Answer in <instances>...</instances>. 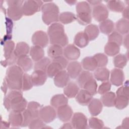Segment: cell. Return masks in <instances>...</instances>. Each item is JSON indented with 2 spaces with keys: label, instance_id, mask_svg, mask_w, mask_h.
I'll return each instance as SVG.
<instances>
[{
  "label": "cell",
  "instance_id": "6da1fadb",
  "mask_svg": "<svg viewBox=\"0 0 129 129\" xmlns=\"http://www.w3.org/2000/svg\"><path fill=\"white\" fill-rule=\"evenodd\" d=\"M27 101L21 91L12 90L4 99V105L8 111L22 112L27 106Z\"/></svg>",
  "mask_w": 129,
  "mask_h": 129
},
{
  "label": "cell",
  "instance_id": "7a4b0ae2",
  "mask_svg": "<svg viewBox=\"0 0 129 129\" xmlns=\"http://www.w3.org/2000/svg\"><path fill=\"white\" fill-rule=\"evenodd\" d=\"M23 70L18 66L13 65L7 70L5 80L11 90H22Z\"/></svg>",
  "mask_w": 129,
  "mask_h": 129
},
{
  "label": "cell",
  "instance_id": "3957f363",
  "mask_svg": "<svg viewBox=\"0 0 129 129\" xmlns=\"http://www.w3.org/2000/svg\"><path fill=\"white\" fill-rule=\"evenodd\" d=\"M47 35L51 44L63 47L68 44V38L64 33L63 26L60 23L51 24L47 29Z\"/></svg>",
  "mask_w": 129,
  "mask_h": 129
},
{
  "label": "cell",
  "instance_id": "277c9868",
  "mask_svg": "<svg viewBox=\"0 0 129 129\" xmlns=\"http://www.w3.org/2000/svg\"><path fill=\"white\" fill-rule=\"evenodd\" d=\"M41 10L42 12V20L45 24L48 25L59 21V8L54 3L43 4Z\"/></svg>",
  "mask_w": 129,
  "mask_h": 129
},
{
  "label": "cell",
  "instance_id": "5b68a950",
  "mask_svg": "<svg viewBox=\"0 0 129 129\" xmlns=\"http://www.w3.org/2000/svg\"><path fill=\"white\" fill-rule=\"evenodd\" d=\"M76 10L77 20L79 24L85 25L91 22V9L87 2L83 1L78 3L76 7Z\"/></svg>",
  "mask_w": 129,
  "mask_h": 129
},
{
  "label": "cell",
  "instance_id": "8992f818",
  "mask_svg": "<svg viewBox=\"0 0 129 129\" xmlns=\"http://www.w3.org/2000/svg\"><path fill=\"white\" fill-rule=\"evenodd\" d=\"M43 5L41 1H25L22 6L23 15L25 16H31L39 12Z\"/></svg>",
  "mask_w": 129,
  "mask_h": 129
},
{
  "label": "cell",
  "instance_id": "52a82bcc",
  "mask_svg": "<svg viewBox=\"0 0 129 129\" xmlns=\"http://www.w3.org/2000/svg\"><path fill=\"white\" fill-rule=\"evenodd\" d=\"M56 116V112L52 106L42 107L39 110V117L45 123H49L54 120Z\"/></svg>",
  "mask_w": 129,
  "mask_h": 129
},
{
  "label": "cell",
  "instance_id": "ba28073f",
  "mask_svg": "<svg viewBox=\"0 0 129 129\" xmlns=\"http://www.w3.org/2000/svg\"><path fill=\"white\" fill-rule=\"evenodd\" d=\"M71 123L74 128L86 129L89 128L87 117L81 112H76L74 114Z\"/></svg>",
  "mask_w": 129,
  "mask_h": 129
},
{
  "label": "cell",
  "instance_id": "9c48e42d",
  "mask_svg": "<svg viewBox=\"0 0 129 129\" xmlns=\"http://www.w3.org/2000/svg\"><path fill=\"white\" fill-rule=\"evenodd\" d=\"M32 42L34 45L42 48L46 47L49 42V37L47 33L42 30H38L34 32L32 36Z\"/></svg>",
  "mask_w": 129,
  "mask_h": 129
},
{
  "label": "cell",
  "instance_id": "30bf717a",
  "mask_svg": "<svg viewBox=\"0 0 129 129\" xmlns=\"http://www.w3.org/2000/svg\"><path fill=\"white\" fill-rule=\"evenodd\" d=\"M108 15V9L104 5L101 4L94 7L92 16L96 21L99 22H102L107 19Z\"/></svg>",
  "mask_w": 129,
  "mask_h": 129
},
{
  "label": "cell",
  "instance_id": "8fae6325",
  "mask_svg": "<svg viewBox=\"0 0 129 129\" xmlns=\"http://www.w3.org/2000/svg\"><path fill=\"white\" fill-rule=\"evenodd\" d=\"M64 56L69 60H75L79 58L80 55V51L74 44L67 45L63 50Z\"/></svg>",
  "mask_w": 129,
  "mask_h": 129
},
{
  "label": "cell",
  "instance_id": "7c38bea8",
  "mask_svg": "<svg viewBox=\"0 0 129 129\" xmlns=\"http://www.w3.org/2000/svg\"><path fill=\"white\" fill-rule=\"evenodd\" d=\"M30 76L32 84L35 86L43 85L45 83L47 78L46 73L39 70H34Z\"/></svg>",
  "mask_w": 129,
  "mask_h": 129
},
{
  "label": "cell",
  "instance_id": "4fadbf2b",
  "mask_svg": "<svg viewBox=\"0 0 129 129\" xmlns=\"http://www.w3.org/2000/svg\"><path fill=\"white\" fill-rule=\"evenodd\" d=\"M57 109V115L59 120L62 122H67L70 120L73 113L71 106L66 104Z\"/></svg>",
  "mask_w": 129,
  "mask_h": 129
},
{
  "label": "cell",
  "instance_id": "5bb4252c",
  "mask_svg": "<svg viewBox=\"0 0 129 129\" xmlns=\"http://www.w3.org/2000/svg\"><path fill=\"white\" fill-rule=\"evenodd\" d=\"M54 83L59 88L64 87L70 81V76L65 70H61L54 77Z\"/></svg>",
  "mask_w": 129,
  "mask_h": 129
},
{
  "label": "cell",
  "instance_id": "9a60e30c",
  "mask_svg": "<svg viewBox=\"0 0 129 129\" xmlns=\"http://www.w3.org/2000/svg\"><path fill=\"white\" fill-rule=\"evenodd\" d=\"M81 64L77 61H73L68 63L67 67V72L70 77L75 79L77 78L82 72Z\"/></svg>",
  "mask_w": 129,
  "mask_h": 129
},
{
  "label": "cell",
  "instance_id": "2e32d148",
  "mask_svg": "<svg viewBox=\"0 0 129 129\" xmlns=\"http://www.w3.org/2000/svg\"><path fill=\"white\" fill-rule=\"evenodd\" d=\"M124 80L123 72L119 69H114L111 70L110 74V82L115 86L122 85Z\"/></svg>",
  "mask_w": 129,
  "mask_h": 129
},
{
  "label": "cell",
  "instance_id": "e0dca14e",
  "mask_svg": "<svg viewBox=\"0 0 129 129\" xmlns=\"http://www.w3.org/2000/svg\"><path fill=\"white\" fill-rule=\"evenodd\" d=\"M22 6L18 5L9 7L7 10V15L8 17L14 21H18L20 20L23 15Z\"/></svg>",
  "mask_w": 129,
  "mask_h": 129
},
{
  "label": "cell",
  "instance_id": "ac0fdd59",
  "mask_svg": "<svg viewBox=\"0 0 129 129\" xmlns=\"http://www.w3.org/2000/svg\"><path fill=\"white\" fill-rule=\"evenodd\" d=\"M103 104L101 101L97 98H92L88 104V109L91 115H98L102 111Z\"/></svg>",
  "mask_w": 129,
  "mask_h": 129
},
{
  "label": "cell",
  "instance_id": "d6986e66",
  "mask_svg": "<svg viewBox=\"0 0 129 129\" xmlns=\"http://www.w3.org/2000/svg\"><path fill=\"white\" fill-rule=\"evenodd\" d=\"M9 121L13 127H18L22 126L23 121L22 112L11 111L9 115Z\"/></svg>",
  "mask_w": 129,
  "mask_h": 129
},
{
  "label": "cell",
  "instance_id": "ffe728a7",
  "mask_svg": "<svg viewBox=\"0 0 129 129\" xmlns=\"http://www.w3.org/2000/svg\"><path fill=\"white\" fill-rule=\"evenodd\" d=\"M92 95L84 89L79 90L76 96L77 102L82 105H88L92 99Z\"/></svg>",
  "mask_w": 129,
  "mask_h": 129
},
{
  "label": "cell",
  "instance_id": "44dd1931",
  "mask_svg": "<svg viewBox=\"0 0 129 129\" xmlns=\"http://www.w3.org/2000/svg\"><path fill=\"white\" fill-rule=\"evenodd\" d=\"M79 91V87L77 84L73 82H70L64 87L63 93L69 98L75 97Z\"/></svg>",
  "mask_w": 129,
  "mask_h": 129
},
{
  "label": "cell",
  "instance_id": "7402d4cb",
  "mask_svg": "<svg viewBox=\"0 0 129 129\" xmlns=\"http://www.w3.org/2000/svg\"><path fill=\"white\" fill-rule=\"evenodd\" d=\"M17 63L24 72L30 71L33 67V62L27 55L18 57Z\"/></svg>",
  "mask_w": 129,
  "mask_h": 129
},
{
  "label": "cell",
  "instance_id": "603a6c76",
  "mask_svg": "<svg viewBox=\"0 0 129 129\" xmlns=\"http://www.w3.org/2000/svg\"><path fill=\"white\" fill-rule=\"evenodd\" d=\"M68 99L63 94H56L52 96L50 100V104L54 108H57L59 107L68 104Z\"/></svg>",
  "mask_w": 129,
  "mask_h": 129
},
{
  "label": "cell",
  "instance_id": "cb8c5ba5",
  "mask_svg": "<svg viewBox=\"0 0 129 129\" xmlns=\"http://www.w3.org/2000/svg\"><path fill=\"white\" fill-rule=\"evenodd\" d=\"M93 75L94 78L97 80L104 82L108 80L110 75V72L107 68L101 67L95 70Z\"/></svg>",
  "mask_w": 129,
  "mask_h": 129
},
{
  "label": "cell",
  "instance_id": "d4e9b609",
  "mask_svg": "<svg viewBox=\"0 0 129 129\" xmlns=\"http://www.w3.org/2000/svg\"><path fill=\"white\" fill-rule=\"evenodd\" d=\"M89 42V40L84 32H79L75 36L74 44L80 48L86 47Z\"/></svg>",
  "mask_w": 129,
  "mask_h": 129
},
{
  "label": "cell",
  "instance_id": "484cf974",
  "mask_svg": "<svg viewBox=\"0 0 129 129\" xmlns=\"http://www.w3.org/2000/svg\"><path fill=\"white\" fill-rule=\"evenodd\" d=\"M82 67L88 71H93L97 67V62L93 56H87L84 58L81 62Z\"/></svg>",
  "mask_w": 129,
  "mask_h": 129
},
{
  "label": "cell",
  "instance_id": "4316f807",
  "mask_svg": "<svg viewBox=\"0 0 129 129\" xmlns=\"http://www.w3.org/2000/svg\"><path fill=\"white\" fill-rule=\"evenodd\" d=\"M99 27L101 33L105 35H108L112 33L114 30V24L111 20L106 19L100 23Z\"/></svg>",
  "mask_w": 129,
  "mask_h": 129
},
{
  "label": "cell",
  "instance_id": "83f0119b",
  "mask_svg": "<svg viewBox=\"0 0 129 129\" xmlns=\"http://www.w3.org/2000/svg\"><path fill=\"white\" fill-rule=\"evenodd\" d=\"M29 45L25 42H19L17 43L14 50L15 55L18 58L23 55H27L30 51Z\"/></svg>",
  "mask_w": 129,
  "mask_h": 129
},
{
  "label": "cell",
  "instance_id": "f1b7e54d",
  "mask_svg": "<svg viewBox=\"0 0 129 129\" xmlns=\"http://www.w3.org/2000/svg\"><path fill=\"white\" fill-rule=\"evenodd\" d=\"M29 53L32 60L36 62L43 58L44 55L43 49L40 46L36 45L31 47Z\"/></svg>",
  "mask_w": 129,
  "mask_h": 129
},
{
  "label": "cell",
  "instance_id": "f546056e",
  "mask_svg": "<svg viewBox=\"0 0 129 129\" xmlns=\"http://www.w3.org/2000/svg\"><path fill=\"white\" fill-rule=\"evenodd\" d=\"M84 32L87 35L89 41H92L98 36L99 30L97 25L95 24H90L85 28Z\"/></svg>",
  "mask_w": 129,
  "mask_h": 129
},
{
  "label": "cell",
  "instance_id": "4dcf8cb0",
  "mask_svg": "<svg viewBox=\"0 0 129 129\" xmlns=\"http://www.w3.org/2000/svg\"><path fill=\"white\" fill-rule=\"evenodd\" d=\"M115 94L112 92H107L101 97V101L103 105L106 107H112L114 106Z\"/></svg>",
  "mask_w": 129,
  "mask_h": 129
},
{
  "label": "cell",
  "instance_id": "1f68e13d",
  "mask_svg": "<svg viewBox=\"0 0 129 129\" xmlns=\"http://www.w3.org/2000/svg\"><path fill=\"white\" fill-rule=\"evenodd\" d=\"M116 29L120 34H126L128 32L129 21L128 20L123 18L119 19L115 24Z\"/></svg>",
  "mask_w": 129,
  "mask_h": 129
},
{
  "label": "cell",
  "instance_id": "d6a6232c",
  "mask_svg": "<svg viewBox=\"0 0 129 129\" xmlns=\"http://www.w3.org/2000/svg\"><path fill=\"white\" fill-rule=\"evenodd\" d=\"M119 51L120 46L112 42H108L104 47L105 53L110 56L117 55L119 52Z\"/></svg>",
  "mask_w": 129,
  "mask_h": 129
},
{
  "label": "cell",
  "instance_id": "836d02e7",
  "mask_svg": "<svg viewBox=\"0 0 129 129\" xmlns=\"http://www.w3.org/2000/svg\"><path fill=\"white\" fill-rule=\"evenodd\" d=\"M106 3L107 8L113 12L120 13L125 8L124 3L120 1H109Z\"/></svg>",
  "mask_w": 129,
  "mask_h": 129
},
{
  "label": "cell",
  "instance_id": "e575fe53",
  "mask_svg": "<svg viewBox=\"0 0 129 129\" xmlns=\"http://www.w3.org/2000/svg\"><path fill=\"white\" fill-rule=\"evenodd\" d=\"M62 70V68L58 63L52 61V62H50L47 68L46 74L47 77L52 78Z\"/></svg>",
  "mask_w": 129,
  "mask_h": 129
},
{
  "label": "cell",
  "instance_id": "d590c367",
  "mask_svg": "<svg viewBox=\"0 0 129 129\" xmlns=\"http://www.w3.org/2000/svg\"><path fill=\"white\" fill-rule=\"evenodd\" d=\"M47 54L48 56L52 59L56 57L62 55L63 54L62 46L56 44H51L47 49Z\"/></svg>",
  "mask_w": 129,
  "mask_h": 129
},
{
  "label": "cell",
  "instance_id": "8d00e7d4",
  "mask_svg": "<svg viewBox=\"0 0 129 129\" xmlns=\"http://www.w3.org/2000/svg\"><path fill=\"white\" fill-rule=\"evenodd\" d=\"M42 107L39 103L35 101L29 102L27 106V109L31 113L34 118H38L39 116V110Z\"/></svg>",
  "mask_w": 129,
  "mask_h": 129
},
{
  "label": "cell",
  "instance_id": "74e56055",
  "mask_svg": "<svg viewBox=\"0 0 129 129\" xmlns=\"http://www.w3.org/2000/svg\"><path fill=\"white\" fill-rule=\"evenodd\" d=\"M76 19V16L70 12H62L59 15V21L63 24L71 23Z\"/></svg>",
  "mask_w": 129,
  "mask_h": 129
},
{
  "label": "cell",
  "instance_id": "f35d334b",
  "mask_svg": "<svg viewBox=\"0 0 129 129\" xmlns=\"http://www.w3.org/2000/svg\"><path fill=\"white\" fill-rule=\"evenodd\" d=\"M83 88L93 96L97 92V83L93 78L85 83Z\"/></svg>",
  "mask_w": 129,
  "mask_h": 129
},
{
  "label": "cell",
  "instance_id": "ab89813d",
  "mask_svg": "<svg viewBox=\"0 0 129 129\" xmlns=\"http://www.w3.org/2000/svg\"><path fill=\"white\" fill-rule=\"evenodd\" d=\"M128 58L125 54H119L113 58V64L115 67L118 69L123 68L127 63Z\"/></svg>",
  "mask_w": 129,
  "mask_h": 129
},
{
  "label": "cell",
  "instance_id": "60d3db41",
  "mask_svg": "<svg viewBox=\"0 0 129 129\" xmlns=\"http://www.w3.org/2000/svg\"><path fill=\"white\" fill-rule=\"evenodd\" d=\"M15 43L12 40L6 41L4 45V56L6 59L10 57L14 53L15 50Z\"/></svg>",
  "mask_w": 129,
  "mask_h": 129
},
{
  "label": "cell",
  "instance_id": "b9f144b4",
  "mask_svg": "<svg viewBox=\"0 0 129 129\" xmlns=\"http://www.w3.org/2000/svg\"><path fill=\"white\" fill-rule=\"evenodd\" d=\"M93 78L92 74L88 71H83L78 77V83L81 88L83 87L85 83L89 80Z\"/></svg>",
  "mask_w": 129,
  "mask_h": 129
},
{
  "label": "cell",
  "instance_id": "7bdbcfd3",
  "mask_svg": "<svg viewBox=\"0 0 129 129\" xmlns=\"http://www.w3.org/2000/svg\"><path fill=\"white\" fill-rule=\"evenodd\" d=\"M51 60L50 58L47 57H44L35 62L34 64V70H39L46 73L47 68Z\"/></svg>",
  "mask_w": 129,
  "mask_h": 129
},
{
  "label": "cell",
  "instance_id": "ee69618b",
  "mask_svg": "<svg viewBox=\"0 0 129 129\" xmlns=\"http://www.w3.org/2000/svg\"><path fill=\"white\" fill-rule=\"evenodd\" d=\"M128 104V97L124 96H117L115 97L114 106L118 109H123Z\"/></svg>",
  "mask_w": 129,
  "mask_h": 129
},
{
  "label": "cell",
  "instance_id": "f6af8a7d",
  "mask_svg": "<svg viewBox=\"0 0 129 129\" xmlns=\"http://www.w3.org/2000/svg\"><path fill=\"white\" fill-rule=\"evenodd\" d=\"M93 57L97 62V67L99 68L104 67L107 64L108 58L105 54L101 53H96L93 56Z\"/></svg>",
  "mask_w": 129,
  "mask_h": 129
},
{
  "label": "cell",
  "instance_id": "bcb514c9",
  "mask_svg": "<svg viewBox=\"0 0 129 129\" xmlns=\"http://www.w3.org/2000/svg\"><path fill=\"white\" fill-rule=\"evenodd\" d=\"M33 86L31 76L27 73H24L23 77L22 90L25 91L30 90Z\"/></svg>",
  "mask_w": 129,
  "mask_h": 129
},
{
  "label": "cell",
  "instance_id": "7dc6e473",
  "mask_svg": "<svg viewBox=\"0 0 129 129\" xmlns=\"http://www.w3.org/2000/svg\"><path fill=\"white\" fill-rule=\"evenodd\" d=\"M104 123L103 121L98 118L92 117L89 119V127L94 129L103 128Z\"/></svg>",
  "mask_w": 129,
  "mask_h": 129
},
{
  "label": "cell",
  "instance_id": "c3c4849f",
  "mask_svg": "<svg viewBox=\"0 0 129 129\" xmlns=\"http://www.w3.org/2000/svg\"><path fill=\"white\" fill-rule=\"evenodd\" d=\"M108 42H112L120 46L122 44L123 38L122 35L118 32L114 31L110 33L108 37Z\"/></svg>",
  "mask_w": 129,
  "mask_h": 129
},
{
  "label": "cell",
  "instance_id": "681fc988",
  "mask_svg": "<svg viewBox=\"0 0 129 129\" xmlns=\"http://www.w3.org/2000/svg\"><path fill=\"white\" fill-rule=\"evenodd\" d=\"M45 126L44 122L39 117L34 118L29 125V128L30 129L44 128Z\"/></svg>",
  "mask_w": 129,
  "mask_h": 129
},
{
  "label": "cell",
  "instance_id": "f907efd6",
  "mask_svg": "<svg viewBox=\"0 0 129 129\" xmlns=\"http://www.w3.org/2000/svg\"><path fill=\"white\" fill-rule=\"evenodd\" d=\"M23 117V121L22 126V127H26L29 126L30 122L34 119L31 113L26 109L24 111L22 112Z\"/></svg>",
  "mask_w": 129,
  "mask_h": 129
},
{
  "label": "cell",
  "instance_id": "816d5d0a",
  "mask_svg": "<svg viewBox=\"0 0 129 129\" xmlns=\"http://www.w3.org/2000/svg\"><path fill=\"white\" fill-rule=\"evenodd\" d=\"M111 85L110 82L108 81H104L99 86L98 89V93L100 94L103 95L109 91L111 89Z\"/></svg>",
  "mask_w": 129,
  "mask_h": 129
},
{
  "label": "cell",
  "instance_id": "f5cc1de1",
  "mask_svg": "<svg viewBox=\"0 0 129 129\" xmlns=\"http://www.w3.org/2000/svg\"><path fill=\"white\" fill-rule=\"evenodd\" d=\"M117 96H124L128 97V80L126 81V84H124L123 86L119 88L116 91Z\"/></svg>",
  "mask_w": 129,
  "mask_h": 129
},
{
  "label": "cell",
  "instance_id": "db71d44e",
  "mask_svg": "<svg viewBox=\"0 0 129 129\" xmlns=\"http://www.w3.org/2000/svg\"><path fill=\"white\" fill-rule=\"evenodd\" d=\"M18 57L15 55V53H14L10 57L6 59L5 60L2 61L1 63L2 65L4 67H7L8 66H11L14 64L16 62H17Z\"/></svg>",
  "mask_w": 129,
  "mask_h": 129
},
{
  "label": "cell",
  "instance_id": "11a10c76",
  "mask_svg": "<svg viewBox=\"0 0 129 129\" xmlns=\"http://www.w3.org/2000/svg\"><path fill=\"white\" fill-rule=\"evenodd\" d=\"M53 61L58 63L61 66L63 69L67 68L68 64V61L67 59L64 56H63L62 55L59 56L58 57H56L53 58Z\"/></svg>",
  "mask_w": 129,
  "mask_h": 129
},
{
  "label": "cell",
  "instance_id": "9f6ffc18",
  "mask_svg": "<svg viewBox=\"0 0 129 129\" xmlns=\"http://www.w3.org/2000/svg\"><path fill=\"white\" fill-rule=\"evenodd\" d=\"M8 6L9 7L12 6H22L24 1H16V0H10L6 1Z\"/></svg>",
  "mask_w": 129,
  "mask_h": 129
},
{
  "label": "cell",
  "instance_id": "6f0895ef",
  "mask_svg": "<svg viewBox=\"0 0 129 129\" xmlns=\"http://www.w3.org/2000/svg\"><path fill=\"white\" fill-rule=\"evenodd\" d=\"M128 127H129V119H128V117H127L124 118V119L123 120L121 124V128H128Z\"/></svg>",
  "mask_w": 129,
  "mask_h": 129
},
{
  "label": "cell",
  "instance_id": "680465c9",
  "mask_svg": "<svg viewBox=\"0 0 129 129\" xmlns=\"http://www.w3.org/2000/svg\"><path fill=\"white\" fill-rule=\"evenodd\" d=\"M122 16L123 19H128V7H125L122 11Z\"/></svg>",
  "mask_w": 129,
  "mask_h": 129
},
{
  "label": "cell",
  "instance_id": "91938a15",
  "mask_svg": "<svg viewBox=\"0 0 129 129\" xmlns=\"http://www.w3.org/2000/svg\"><path fill=\"white\" fill-rule=\"evenodd\" d=\"M8 88V84L7 83V82H6V80H5V79H4V82H3V85H2V91L4 92V94L6 95L7 92V89Z\"/></svg>",
  "mask_w": 129,
  "mask_h": 129
},
{
  "label": "cell",
  "instance_id": "94428289",
  "mask_svg": "<svg viewBox=\"0 0 129 129\" xmlns=\"http://www.w3.org/2000/svg\"><path fill=\"white\" fill-rule=\"evenodd\" d=\"M123 43L124 44V46L128 49V35L127 34L124 38L123 40H122Z\"/></svg>",
  "mask_w": 129,
  "mask_h": 129
},
{
  "label": "cell",
  "instance_id": "6125c7cd",
  "mask_svg": "<svg viewBox=\"0 0 129 129\" xmlns=\"http://www.w3.org/2000/svg\"><path fill=\"white\" fill-rule=\"evenodd\" d=\"M1 128H9L10 127V125L11 124L9 121L7 122L6 121H1Z\"/></svg>",
  "mask_w": 129,
  "mask_h": 129
},
{
  "label": "cell",
  "instance_id": "be15d7a7",
  "mask_svg": "<svg viewBox=\"0 0 129 129\" xmlns=\"http://www.w3.org/2000/svg\"><path fill=\"white\" fill-rule=\"evenodd\" d=\"M87 2L89 4H90L91 5L96 6L97 5H98L99 4H101L102 3L101 1H88Z\"/></svg>",
  "mask_w": 129,
  "mask_h": 129
},
{
  "label": "cell",
  "instance_id": "e7e4bbea",
  "mask_svg": "<svg viewBox=\"0 0 129 129\" xmlns=\"http://www.w3.org/2000/svg\"><path fill=\"white\" fill-rule=\"evenodd\" d=\"M73 127L70 123H66L60 127V128H73Z\"/></svg>",
  "mask_w": 129,
  "mask_h": 129
},
{
  "label": "cell",
  "instance_id": "03108f58",
  "mask_svg": "<svg viewBox=\"0 0 129 129\" xmlns=\"http://www.w3.org/2000/svg\"><path fill=\"white\" fill-rule=\"evenodd\" d=\"M66 2L67 4H68L69 5L72 6V5H74L77 3V1H66Z\"/></svg>",
  "mask_w": 129,
  "mask_h": 129
},
{
  "label": "cell",
  "instance_id": "003e7915",
  "mask_svg": "<svg viewBox=\"0 0 129 129\" xmlns=\"http://www.w3.org/2000/svg\"><path fill=\"white\" fill-rule=\"evenodd\" d=\"M128 2H129V1H125V3H126V5H128Z\"/></svg>",
  "mask_w": 129,
  "mask_h": 129
}]
</instances>
